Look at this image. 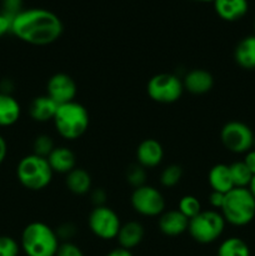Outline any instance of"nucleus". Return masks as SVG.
Instances as JSON below:
<instances>
[{"instance_id": "f257e3e1", "label": "nucleus", "mask_w": 255, "mask_h": 256, "mask_svg": "<svg viewBox=\"0 0 255 256\" xmlns=\"http://www.w3.org/2000/svg\"><path fill=\"white\" fill-rule=\"evenodd\" d=\"M62 22L55 12L48 9L22 10L12 19V32L22 42L45 46L56 42L62 34Z\"/></svg>"}, {"instance_id": "f03ea898", "label": "nucleus", "mask_w": 255, "mask_h": 256, "mask_svg": "<svg viewBox=\"0 0 255 256\" xmlns=\"http://www.w3.org/2000/svg\"><path fill=\"white\" fill-rule=\"evenodd\" d=\"M59 245L55 230L45 222H30L22 232L20 246L26 256H55Z\"/></svg>"}, {"instance_id": "7ed1b4c3", "label": "nucleus", "mask_w": 255, "mask_h": 256, "mask_svg": "<svg viewBox=\"0 0 255 256\" xmlns=\"http://www.w3.org/2000/svg\"><path fill=\"white\" fill-rule=\"evenodd\" d=\"M52 122L60 136L66 140H76L89 128V112L84 105L74 100L58 106Z\"/></svg>"}, {"instance_id": "20e7f679", "label": "nucleus", "mask_w": 255, "mask_h": 256, "mask_svg": "<svg viewBox=\"0 0 255 256\" xmlns=\"http://www.w3.org/2000/svg\"><path fill=\"white\" fill-rule=\"evenodd\" d=\"M220 212L225 222L245 226L255 218V198L248 188H234L225 194Z\"/></svg>"}, {"instance_id": "39448f33", "label": "nucleus", "mask_w": 255, "mask_h": 256, "mask_svg": "<svg viewBox=\"0 0 255 256\" xmlns=\"http://www.w3.org/2000/svg\"><path fill=\"white\" fill-rule=\"evenodd\" d=\"M52 170L48 159L35 154L26 155L16 166V176L20 184L28 190L39 192L52 182Z\"/></svg>"}, {"instance_id": "423d86ee", "label": "nucleus", "mask_w": 255, "mask_h": 256, "mask_svg": "<svg viewBox=\"0 0 255 256\" xmlns=\"http://www.w3.org/2000/svg\"><path fill=\"white\" fill-rule=\"evenodd\" d=\"M222 212L216 210H202L196 216L189 220L188 232L199 244H212L222 236L225 228Z\"/></svg>"}, {"instance_id": "0eeeda50", "label": "nucleus", "mask_w": 255, "mask_h": 256, "mask_svg": "<svg viewBox=\"0 0 255 256\" xmlns=\"http://www.w3.org/2000/svg\"><path fill=\"white\" fill-rule=\"evenodd\" d=\"M148 95L159 104H172L182 98L184 92L182 80L170 72H160L148 82Z\"/></svg>"}, {"instance_id": "6e6552de", "label": "nucleus", "mask_w": 255, "mask_h": 256, "mask_svg": "<svg viewBox=\"0 0 255 256\" xmlns=\"http://www.w3.org/2000/svg\"><path fill=\"white\" fill-rule=\"evenodd\" d=\"M254 139L255 135L250 126L236 120L226 122L220 132L224 148L234 154H246L254 146Z\"/></svg>"}, {"instance_id": "1a4fd4ad", "label": "nucleus", "mask_w": 255, "mask_h": 256, "mask_svg": "<svg viewBox=\"0 0 255 256\" xmlns=\"http://www.w3.org/2000/svg\"><path fill=\"white\" fill-rule=\"evenodd\" d=\"M88 225L92 234L102 240L116 239L122 222L112 208L102 205L94 206L88 218Z\"/></svg>"}, {"instance_id": "9d476101", "label": "nucleus", "mask_w": 255, "mask_h": 256, "mask_svg": "<svg viewBox=\"0 0 255 256\" xmlns=\"http://www.w3.org/2000/svg\"><path fill=\"white\" fill-rule=\"evenodd\" d=\"M132 206L142 216H160L165 212V199L162 192L152 185H142L132 192Z\"/></svg>"}, {"instance_id": "9b49d317", "label": "nucleus", "mask_w": 255, "mask_h": 256, "mask_svg": "<svg viewBox=\"0 0 255 256\" xmlns=\"http://www.w3.org/2000/svg\"><path fill=\"white\" fill-rule=\"evenodd\" d=\"M76 92V82L65 72H56L48 80L46 95L52 98L58 105L74 102Z\"/></svg>"}, {"instance_id": "f8f14e48", "label": "nucleus", "mask_w": 255, "mask_h": 256, "mask_svg": "<svg viewBox=\"0 0 255 256\" xmlns=\"http://www.w3.org/2000/svg\"><path fill=\"white\" fill-rule=\"evenodd\" d=\"M164 158V149L162 144L155 139H145L138 145L136 160L138 164L145 169L156 168L162 164Z\"/></svg>"}, {"instance_id": "ddd939ff", "label": "nucleus", "mask_w": 255, "mask_h": 256, "mask_svg": "<svg viewBox=\"0 0 255 256\" xmlns=\"http://www.w3.org/2000/svg\"><path fill=\"white\" fill-rule=\"evenodd\" d=\"M182 85L184 90H188L190 94L204 95L214 86V78L205 69H192L185 74Z\"/></svg>"}, {"instance_id": "4468645a", "label": "nucleus", "mask_w": 255, "mask_h": 256, "mask_svg": "<svg viewBox=\"0 0 255 256\" xmlns=\"http://www.w3.org/2000/svg\"><path fill=\"white\" fill-rule=\"evenodd\" d=\"M158 225L160 232L166 236H179L188 232L189 219L185 218L178 209L165 210L159 216Z\"/></svg>"}, {"instance_id": "2eb2a0df", "label": "nucleus", "mask_w": 255, "mask_h": 256, "mask_svg": "<svg viewBox=\"0 0 255 256\" xmlns=\"http://www.w3.org/2000/svg\"><path fill=\"white\" fill-rule=\"evenodd\" d=\"M52 172L66 175L76 168V156L74 152L66 146H55L52 154L46 158Z\"/></svg>"}, {"instance_id": "dca6fc26", "label": "nucleus", "mask_w": 255, "mask_h": 256, "mask_svg": "<svg viewBox=\"0 0 255 256\" xmlns=\"http://www.w3.org/2000/svg\"><path fill=\"white\" fill-rule=\"evenodd\" d=\"M59 105L52 99V98L45 95H40V96L34 98L30 102L29 106V114L34 122H52L56 110Z\"/></svg>"}, {"instance_id": "f3484780", "label": "nucleus", "mask_w": 255, "mask_h": 256, "mask_svg": "<svg viewBox=\"0 0 255 256\" xmlns=\"http://www.w3.org/2000/svg\"><path fill=\"white\" fill-rule=\"evenodd\" d=\"M144 235V226L139 222H128L125 224H122L116 239L119 242L120 248L132 252L134 248L142 244Z\"/></svg>"}, {"instance_id": "a211bd4d", "label": "nucleus", "mask_w": 255, "mask_h": 256, "mask_svg": "<svg viewBox=\"0 0 255 256\" xmlns=\"http://www.w3.org/2000/svg\"><path fill=\"white\" fill-rule=\"evenodd\" d=\"M216 14L226 22H235L244 16L249 9L248 0H215Z\"/></svg>"}, {"instance_id": "6ab92c4d", "label": "nucleus", "mask_w": 255, "mask_h": 256, "mask_svg": "<svg viewBox=\"0 0 255 256\" xmlns=\"http://www.w3.org/2000/svg\"><path fill=\"white\" fill-rule=\"evenodd\" d=\"M234 59L242 69H255V35H249L238 42L234 50Z\"/></svg>"}, {"instance_id": "aec40b11", "label": "nucleus", "mask_w": 255, "mask_h": 256, "mask_svg": "<svg viewBox=\"0 0 255 256\" xmlns=\"http://www.w3.org/2000/svg\"><path fill=\"white\" fill-rule=\"evenodd\" d=\"M209 185L212 192H219L226 194L230 190L234 189L232 175H230L229 165L216 164L210 169L208 175Z\"/></svg>"}, {"instance_id": "412c9836", "label": "nucleus", "mask_w": 255, "mask_h": 256, "mask_svg": "<svg viewBox=\"0 0 255 256\" xmlns=\"http://www.w3.org/2000/svg\"><path fill=\"white\" fill-rule=\"evenodd\" d=\"M68 190L75 195H85L92 190V176L82 168H75L65 178Z\"/></svg>"}, {"instance_id": "4be33fe9", "label": "nucleus", "mask_w": 255, "mask_h": 256, "mask_svg": "<svg viewBox=\"0 0 255 256\" xmlns=\"http://www.w3.org/2000/svg\"><path fill=\"white\" fill-rule=\"evenodd\" d=\"M20 105L16 99L9 94L0 92V126H10L19 120Z\"/></svg>"}, {"instance_id": "5701e85b", "label": "nucleus", "mask_w": 255, "mask_h": 256, "mask_svg": "<svg viewBox=\"0 0 255 256\" xmlns=\"http://www.w3.org/2000/svg\"><path fill=\"white\" fill-rule=\"evenodd\" d=\"M218 256H250V249L240 238H228L220 244Z\"/></svg>"}, {"instance_id": "b1692460", "label": "nucleus", "mask_w": 255, "mask_h": 256, "mask_svg": "<svg viewBox=\"0 0 255 256\" xmlns=\"http://www.w3.org/2000/svg\"><path fill=\"white\" fill-rule=\"evenodd\" d=\"M230 175H232L234 188H248L252 179V174L248 169L244 162H235L229 165Z\"/></svg>"}, {"instance_id": "393cba45", "label": "nucleus", "mask_w": 255, "mask_h": 256, "mask_svg": "<svg viewBox=\"0 0 255 256\" xmlns=\"http://www.w3.org/2000/svg\"><path fill=\"white\" fill-rule=\"evenodd\" d=\"M182 178V169L178 164H170L160 174V184L164 188H174Z\"/></svg>"}, {"instance_id": "a878e982", "label": "nucleus", "mask_w": 255, "mask_h": 256, "mask_svg": "<svg viewBox=\"0 0 255 256\" xmlns=\"http://www.w3.org/2000/svg\"><path fill=\"white\" fill-rule=\"evenodd\" d=\"M178 210L190 220L202 212V204L198 198L192 196V195H185L180 199L179 204H178Z\"/></svg>"}, {"instance_id": "bb28decb", "label": "nucleus", "mask_w": 255, "mask_h": 256, "mask_svg": "<svg viewBox=\"0 0 255 256\" xmlns=\"http://www.w3.org/2000/svg\"><path fill=\"white\" fill-rule=\"evenodd\" d=\"M54 149V140L52 139V136H49V135L46 134L38 135V136L35 138L34 142H32V154L38 155V156L45 158V159L52 154V152Z\"/></svg>"}, {"instance_id": "cd10ccee", "label": "nucleus", "mask_w": 255, "mask_h": 256, "mask_svg": "<svg viewBox=\"0 0 255 256\" xmlns=\"http://www.w3.org/2000/svg\"><path fill=\"white\" fill-rule=\"evenodd\" d=\"M145 179H146V169L142 165L134 164L128 169L126 180L134 189L145 185Z\"/></svg>"}, {"instance_id": "c85d7f7f", "label": "nucleus", "mask_w": 255, "mask_h": 256, "mask_svg": "<svg viewBox=\"0 0 255 256\" xmlns=\"http://www.w3.org/2000/svg\"><path fill=\"white\" fill-rule=\"evenodd\" d=\"M20 246L12 238L0 235V256H19Z\"/></svg>"}, {"instance_id": "c756f323", "label": "nucleus", "mask_w": 255, "mask_h": 256, "mask_svg": "<svg viewBox=\"0 0 255 256\" xmlns=\"http://www.w3.org/2000/svg\"><path fill=\"white\" fill-rule=\"evenodd\" d=\"M55 232H56V236L59 239L60 242H70L72 238L76 235V226L72 222H62L60 224L56 229H54Z\"/></svg>"}, {"instance_id": "7c9ffc66", "label": "nucleus", "mask_w": 255, "mask_h": 256, "mask_svg": "<svg viewBox=\"0 0 255 256\" xmlns=\"http://www.w3.org/2000/svg\"><path fill=\"white\" fill-rule=\"evenodd\" d=\"M55 256H85L82 250L74 242H60L59 249H58L56 255Z\"/></svg>"}, {"instance_id": "2f4dec72", "label": "nucleus", "mask_w": 255, "mask_h": 256, "mask_svg": "<svg viewBox=\"0 0 255 256\" xmlns=\"http://www.w3.org/2000/svg\"><path fill=\"white\" fill-rule=\"evenodd\" d=\"M2 12L9 16L15 18L22 12V0H2Z\"/></svg>"}, {"instance_id": "473e14b6", "label": "nucleus", "mask_w": 255, "mask_h": 256, "mask_svg": "<svg viewBox=\"0 0 255 256\" xmlns=\"http://www.w3.org/2000/svg\"><path fill=\"white\" fill-rule=\"evenodd\" d=\"M12 19H14V18L4 14L2 12H0V38H2V35L8 34V32H12Z\"/></svg>"}, {"instance_id": "72a5a7b5", "label": "nucleus", "mask_w": 255, "mask_h": 256, "mask_svg": "<svg viewBox=\"0 0 255 256\" xmlns=\"http://www.w3.org/2000/svg\"><path fill=\"white\" fill-rule=\"evenodd\" d=\"M224 198L225 194L219 192H210V196H209V202L214 209H222V204H224Z\"/></svg>"}, {"instance_id": "f704fd0d", "label": "nucleus", "mask_w": 255, "mask_h": 256, "mask_svg": "<svg viewBox=\"0 0 255 256\" xmlns=\"http://www.w3.org/2000/svg\"><path fill=\"white\" fill-rule=\"evenodd\" d=\"M105 199H106V192L102 189H95L92 192V202L94 204V206L105 205Z\"/></svg>"}, {"instance_id": "c9c22d12", "label": "nucleus", "mask_w": 255, "mask_h": 256, "mask_svg": "<svg viewBox=\"0 0 255 256\" xmlns=\"http://www.w3.org/2000/svg\"><path fill=\"white\" fill-rule=\"evenodd\" d=\"M244 164L246 165L248 169L250 170V172L252 174V176L255 175V149H252L249 150V152L245 154V158H244Z\"/></svg>"}, {"instance_id": "e433bc0d", "label": "nucleus", "mask_w": 255, "mask_h": 256, "mask_svg": "<svg viewBox=\"0 0 255 256\" xmlns=\"http://www.w3.org/2000/svg\"><path fill=\"white\" fill-rule=\"evenodd\" d=\"M105 256H134L132 254V252L130 250H126V249H122V248H115V249H112V252H108Z\"/></svg>"}, {"instance_id": "4c0bfd02", "label": "nucleus", "mask_w": 255, "mask_h": 256, "mask_svg": "<svg viewBox=\"0 0 255 256\" xmlns=\"http://www.w3.org/2000/svg\"><path fill=\"white\" fill-rule=\"evenodd\" d=\"M6 152H8V145L6 142H5L4 138L0 135V164L5 160V156H6Z\"/></svg>"}, {"instance_id": "58836bf2", "label": "nucleus", "mask_w": 255, "mask_h": 256, "mask_svg": "<svg viewBox=\"0 0 255 256\" xmlns=\"http://www.w3.org/2000/svg\"><path fill=\"white\" fill-rule=\"evenodd\" d=\"M248 189L250 190V192H252V196L255 198V175H254V176H252V182H250V184H249V186H248Z\"/></svg>"}, {"instance_id": "ea45409f", "label": "nucleus", "mask_w": 255, "mask_h": 256, "mask_svg": "<svg viewBox=\"0 0 255 256\" xmlns=\"http://www.w3.org/2000/svg\"><path fill=\"white\" fill-rule=\"evenodd\" d=\"M198 2H214L215 0H198Z\"/></svg>"}, {"instance_id": "a19ab883", "label": "nucleus", "mask_w": 255, "mask_h": 256, "mask_svg": "<svg viewBox=\"0 0 255 256\" xmlns=\"http://www.w3.org/2000/svg\"><path fill=\"white\" fill-rule=\"evenodd\" d=\"M252 148H254V149H255V139H254V146H252Z\"/></svg>"}]
</instances>
